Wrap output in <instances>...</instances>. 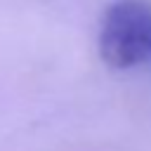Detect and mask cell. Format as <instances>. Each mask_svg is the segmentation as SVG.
Listing matches in <instances>:
<instances>
[{"instance_id":"1","label":"cell","mask_w":151,"mask_h":151,"mask_svg":"<svg viewBox=\"0 0 151 151\" xmlns=\"http://www.w3.org/2000/svg\"><path fill=\"white\" fill-rule=\"evenodd\" d=\"M97 50L101 61L116 71L151 64V2L113 0L101 17Z\"/></svg>"}]
</instances>
